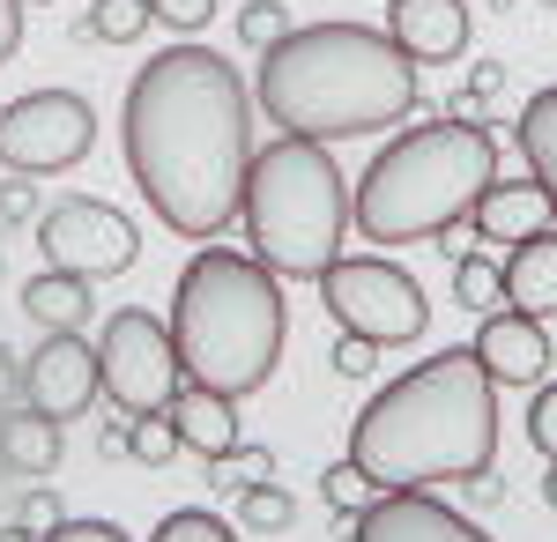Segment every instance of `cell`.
<instances>
[{"mask_svg": "<svg viewBox=\"0 0 557 542\" xmlns=\"http://www.w3.org/2000/svg\"><path fill=\"white\" fill-rule=\"evenodd\" d=\"M253 89L238 83V67L215 45H164L127 89L120 112V141H127V171L141 201L157 209L164 231L201 238L238 215L246 194V164H253Z\"/></svg>", "mask_w": 557, "mask_h": 542, "instance_id": "cell-1", "label": "cell"}, {"mask_svg": "<svg viewBox=\"0 0 557 542\" xmlns=\"http://www.w3.org/2000/svg\"><path fill=\"white\" fill-rule=\"evenodd\" d=\"M349 460L372 476V491H431L475 483L498 460V379L475 365V349H438L417 372L386 379L349 423Z\"/></svg>", "mask_w": 557, "mask_h": 542, "instance_id": "cell-2", "label": "cell"}, {"mask_svg": "<svg viewBox=\"0 0 557 542\" xmlns=\"http://www.w3.org/2000/svg\"><path fill=\"white\" fill-rule=\"evenodd\" d=\"M253 104L305 141L386 134L417 112V60L372 23H290L260 52Z\"/></svg>", "mask_w": 557, "mask_h": 542, "instance_id": "cell-3", "label": "cell"}, {"mask_svg": "<svg viewBox=\"0 0 557 542\" xmlns=\"http://www.w3.org/2000/svg\"><path fill=\"white\" fill-rule=\"evenodd\" d=\"M283 334H290V312H283V283L260 252L238 246H201L186 268H178L172 291V342L186 379H201L215 394H260L275 365H283Z\"/></svg>", "mask_w": 557, "mask_h": 542, "instance_id": "cell-4", "label": "cell"}, {"mask_svg": "<svg viewBox=\"0 0 557 542\" xmlns=\"http://www.w3.org/2000/svg\"><path fill=\"white\" fill-rule=\"evenodd\" d=\"M498 178V141L475 120H417L409 134H394L372 171L349 194V223L372 246H417L454 231L475 209V194Z\"/></svg>", "mask_w": 557, "mask_h": 542, "instance_id": "cell-5", "label": "cell"}, {"mask_svg": "<svg viewBox=\"0 0 557 542\" xmlns=\"http://www.w3.org/2000/svg\"><path fill=\"white\" fill-rule=\"evenodd\" d=\"M246 238L275 275H327L349 246V186L327 141H305V134H275L268 149H253L246 164Z\"/></svg>", "mask_w": 557, "mask_h": 542, "instance_id": "cell-6", "label": "cell"}, {"mask_svg": "<svg viewBox=\"0 0 557 542\" xmlns=\"http://www.w3.org/2000/svg\"><path fill=\"white\" fill-rule=\"evenodd\" d=\"M97 379H104V402H112L120 417H157V409H172V394L186 386L172 320H157V312H141V305H120V312L97 328Z\"/></svg>", "mask_w": 557, "mask_h": 542, "instance_id": "cell-7", "label": "cell"}, {"mask_svg": "<svg viewBox=\"0 0 557 542\" xmlns=\"http://www.w3.org/2000/svg\"><path fill=\"white\" fill-rule=\"evenodd\" d=\"M320 305L335 312L343 334H364L372 349H401V342H417L424 320H431L417 275H401L394 260H349V252L320 275Z\"/></svg>", "mask_w": 557, "mask_h": 542, "instance_id": "cell-8", "label": "cell"}, {"mask_svg": "<svg viewBox=\"0 0 557 542\" xmlns=\"http://www.w3.org/2000/svg\"><path fill=\"white\" fill-rule=\"evenodd\" d=\"M97 149V112L75 89H30L15 104H0V164L45 178V171H67Z\"/></svg>", "mask_w": 557, "mask_h": 542, "instance_id": "cell-9", "label": "cell"}, {"mask_svg": "<svg viewBox=\"0 0 557 542\" xmlns=\"http://www.w3.org/2000/svg\"><path fill=\"white\" fill-rule=\"evenodd\" d=\"M38 252H45V268H60V275L104 283V275L134 268V252H141V231H134V215H120L112 201L60 194L52 209H38Z\"/></svg>", "mask_w": 557, "mask_h": 542, "instance_id": "cell-10", "label": "cell"}, {"mask_svg": "<svg viewBox=\"0 0 557 542\" xmlns=\"http://www.w3.org/2000/svg\"><path fill=\"white\" fill-rule=\"evenodd\" d=\"M97 394H104V379H97V342H83V334H45L38 349L23 357V409L67 423V417H83Z\"/></svg>", "mask_w": 557, "mask_h": 542, "instance_id": "cell-11", "label": "cell"}, {"mask_svg": "<svg viewBox=\"0 0 557 542\" xmlns=\"http://www.w3.org/2000/svg\"><path fill=\"white\" fill-rule=\"evenodd\" d=\"M349 542H491L469 513L438 505L431 491H380V498L357 513V535Z\"/></svg>", "mask_w": 557, "mask_h": 542, "instance_id": "cell-12", "label": "cell"}, {"mask_svg": "<svg viewBox=\"0 0 557 542\" xmlns=\"http://www.w3.org/2000/svg\"><path fill=\"white\" fill-rule=\"evenodd\" d=\"M469 349L498 386H543V372H550V334H543V320H528V312H483Z\"/></svg>", "mask_w": 557, "mask_h": 542, "instance_id": "cell-13", "label": "cell"}, {"mask_svg": "<svg viewBox=\"0 0 557 542\" xmlns=\"http://www.w3.org/2000/svg\"><path fill=\"white\" fill-rule=\"evenodd\" d=\"M386 38L417 67L461 60L469 52V0H386Z\"/></svg>", "mask_w": 557, "mask_h": 542, "instance_id": "cell-14", "label": "cell"}, {"mask_svg": "<svg viewBox=\"0 0 557 542\" xmlns=\"http://www.w3.org/2000/svg\"><path fill=\"white\" fill-rule=\"evenodd\" d=\"M172 431H178V446L186 454H201V460H223L231 446H238V402L231 394H215V386H201V379H186L172 394Z\"/></svg>", "mask_w": 557, "mask_h": 542, "instance_id": "cell-15", "label": "cell"}, {"mask_svg": "<svg viewBox=\"0 0 557 542\" xmlns=\"http://www.w3.org/2000/svg\"><path fill=\"white\" fill-rule=\"evenodd\" d=\"M475 238H498V246H520V238H535L543 223H550V194L535 186V178H491L483 194H475Z\"/></svg>", "mask_w": 557, "mask_h": 542, "instance_id": "cell-16", "label": "cell"}, {"mask_svg": "<svg viewBox=\"0 0 557 542\" xmlns=\"http://www.w3.org/2000/svg\"><path fill=\"white\" fill-rule=\"evenodd\" d=\"M506 305L513 312H528V320H550L557 312V223H543L535 238H520V246H506Z\"/></svg>", "mask_w": 557, "mask_h": 542, "instance_id": "cell-17", "label": "cell"}, {"mask_svg": "<svg viewBox=\"0 0 557 542\" xmlns=\"http://www.w3.org/2000/svg\"><path fill=\"white\" fill-rule=\"evenodd\" d=\"M23 312H30L45 334H83V320H89V283H83V275L45 268V275H30V283H23Z\"/></svg>", "mask_w": 557, "mask_h": 542, "instance_id": "cell-18", "label": "cell"}, {"mask_svg": "<svg viewBox=\"0 0 557 542\" xmlns=\"http://www.w3.org/2000/svg\"><path fill=\"white\" fill-rule=\"evenodd\" d=\"M513 141H520V157H528V178L550 194V215H557V83L528 97V112H520Z\"/></svg>", "mask_w": 557, "mask_h": 542, "instance_id": "cell-19", "label": "cell"}, {"mask_svg": "<svg viewBox=\"0 0 557 542\" xmlns=\"http://www.w3.org/2000/svg\"><path fill=\"white\" fill-rule=\"evenodd\" d=\"M60 431H67V423L38 417V409H23V417L0 409V468H23V476L60 468Z\"/></svg>", "mask_w": 557, "mask_h": 542, "instance_id": "cell-20", "label": "cell"}, {"mask_svg": "<svg viewBox=\"0 0 557 542\" xmlns=\"http://www.w3.org/2000/svg\"><path fill=\"white\" fill-rule=\"evenodd\" d=\"M454 305H461V312H498V305H506V275H498L491 260L461 252V260H454Z\"/></svg>", "mask_w": 557, "mask_h": 542, "instance_id": "cell-21", "label": "cell"}, {"mask_svg": "<svg viewBox=\"0 0 557 542\" xmlns=\"http://www.w3.org/2000/svg\"><path fill=\"white\" fill-rule=\"evenodd\" d=\"M268 476H275V454H268V446H231L223 460H209V483L223 491V498L253 491V483H268Z\"/></svg>", "mask_w": 557, "mask_h": 542, "instance_id": "cell-22", "label": "cell"}, {"mask_svg": "<svg viewBox=\"0 0 557 542\" xmlns=\"http://www.w3.org/2000/svg\"><path fill=\"white\" fill-rule=\"evenodd\" d=\"M149 23H157L149 0H89V38H104V45H134Z\"/></svg>", "mask_w": 557, "mask_h": 542, "instance_id": "cell-23", "label": "cell"}, {"mask_svg": "<svg viewBox=\"0 0 557 542\" xmlns=\"http://www.w3.org/2000/svg\"><path fill=\"white\" fill-rule=\"evenodd\" d=\"M127 454L141 460V468H164V460L178 454L172 417H164V409H157V417H127Z\"/></svg>", "mask_w": 557, "mask_h": 542, "instance_id": "cell-24", "label": "cell"}, {"mask_svg": "<svg viewBox=\"0 0 557 542\" xmlns=\"http://www.w3.org/2000/svg\"><path fill=\"white\" fill-rule=\"evenodd\" d=\"M149 542H238V528H223L215 513H201V505H186V513H164Z\"/></svg>", "mask_w": 557, "mask_h": 542, "instance_id": "cell-25", "label": "cell"}, {"mask_svg": "<svg viewBox=\"0 0 557 542\" xmlns=\"http://www.w3.org/2000/svg\"><path fill=\"white\" fill-rule=\"evenodd\" d=\"M320 491H327V505H335V513H364V505H372V476L343 454L327 476H320Z\"/></svg>", "mask_w": 557, "mask_h": 542, "instance_id": "cell-26", "label": "cell"}, {"mask_svg": "<svg viewBox=\"0 0 557 542\" xmlns=\"http://www.w3.org/2000/svg\"><path fill=\"white\" fill-rule=\"evenodd\" d=\"M283 30H290V8H283V0H246V8H238V38L253 45V52H268Z\"/></svg>", "mask_w": 557, "mask_h": 542, "instance_id": "cell-27", "label": "cell"}, {"mask_svg": "<svg viewBox=\"0 0 557 542\" xmlns=\"http://www.w3.org/2000/svg\"><path fill=\"white\" fill-rule=\"evenodd\" d=\"M238 520H246V528H290L298 505L283 498L275 483H253V491H238Z\"/></svg>", "mask_w": 557, "mask_h": 542, "instance_id": "cell-28", "label": "cell"}, {"mask_svg": "<svg viewBox=\"0 0 557 542\" xmlns=\"http://www.w3.org/2000/svg\"><path fill=\"white\" fill-rule=\"evenodd\" d=\"M535 402H528V446L543 460H557V379H543V386H528Z\"/></svg>", "mask_w": 557, "mask_h": 542, "instance_id": "cell-29", "label": "cell"}, {"mask_svg": "<svg viewBox=\"0 0 557 542\" xmlns=\"http://www.w3.org/2000/svg\"><path fill=\"white\" fill-rule=\"evenodd\" d=\"M149 15H157L172 38H194V30L215 15V0H149Z\"/></svg>", "mask_w": 557, "mask_h": 542, "instance_id": "cell-30", "label": "cell"}, {"mask_svg": "<svg viewBox=\"0 0 557 542\" xmlns=\"http://www.w3.org/2000/svg\"><path fill=\"white\" fill-rule=\"evenodd\" d=\"M38 542H127L112 520H60V528H45Z\"/></svg>", "mask_w": 557, "mask_h": 542, "instance_id": "cell-31", "label": "cell"}, {"mask_svg": "<svg viewBox=\"0 0 557 542\" xmlns=\"http://www.w3.org/2000/svg\"><path fill=\"white\" fill-rule=\"evenodd\" d=\"M372 365H380V349H372L364 334H343V342H335V372L343 379H364Z\"/></svg>", "mask_w": 557, "mask_h": 542, "instance_id": "cell-32", "label": "cell"}, {"mask_svg": "<svg viewBox=\"0 0 557 542\" xmlns=\"http://www.w3.org/2000/svg\"><path fill=\"white\" fill-rule=\"evenodd\" d=\"M15 528H30V535L60 528V498H52V491H30V498H23V520H15Z\"/></svg>", "mask_w": 557, "mask_h": 542, "instance_id": "cell-33", "label": "cell"}, {"mask_svg": "<svg viewBox=\"0 0 557 542\" xmlns=\"http://www.w3.org/2000/svg\"><path fill=\"white\" fill-rule=\"evenodd\" d=\"M0 215H30V223H38V194H30V178H8V186H0Z\"/></svg>", "mask_w": 557, "mask_h": 542, "instance_id": "cell-34", "label": "cell"}, {"mask_svg": "<svg viewBox=\"0 0 557 542\" xmlns=\"http://www.w3.org/2000/svg\"><path fill=\"white\" fill-rule=\"evenodd\" d=\"M23 45V0H0V60H15Z\"/></svg>", "mask_w": 557, "mask_h": 542, "instance_id": "cell-35", "label": "cell"}, {"mask_svg": "<svg viewBox=\"0 0 557 542\" xmlns=\"http://www.w3.org/2000/svg\"><path fill=\"white\" fill-rule=\"evenodd\" d=\"M15 394H23V365H15V349L0 342V409H8Z\"/></svg>", "mask_w": 557, "mask_h": 542, "instance_id": "cell-36", "label": "cell"}, {"mask_svg": "<svg viewBox=\"0 0 557 542\" xmlns=\"http://www.w3.org/2000/svg\"><path fill=\"white\" fill-rule=\"evenodd\" d=\"M0 542H38V535L30 528H0Z\"/></svg>", "mask_w": 557, "mask_h": 542, "instance_id": "cell-37", "label": "cell"}, {"mask_svg": "<svg viewBox=\"0 0 557 542\" xmlns=\"http://www.w3.org/2000/svg\"><path fill=\"white\" fill-rule=\"evenodd\" d=\"M543 498H550V505H557V460H550V476H543Z\"/></svg>", "mask_w": 557, "mask_h": 542, "instance_id": "cell-38", "label": "cell"}, {"mask_svg": "<svg viewBox=\"0 0 557 542\" xmlns=\"http://www.w3.org/2000/svg\"><path fill=\"white\" fill-rule=\"evenodd\" d=\"M543 8H557V0H543Z\"/></svg>", "mask_w": 557, "mask_h": 542, "instance_id": "cell-39", "label": "cell"}, {"mask_svg": "<svg viewBox=\"0 0 557 542\" xmlns=\"http://www.w3.org/2000/svg\"><path fill=\"white\" fill-rule=\"evenodd\" d=\"M23 8H30V0H23Z\"/></svg>", "mask_w": 557, "mask_h": 542, "instance_id": "cell-40", "label": "cell"}]
</instances>
